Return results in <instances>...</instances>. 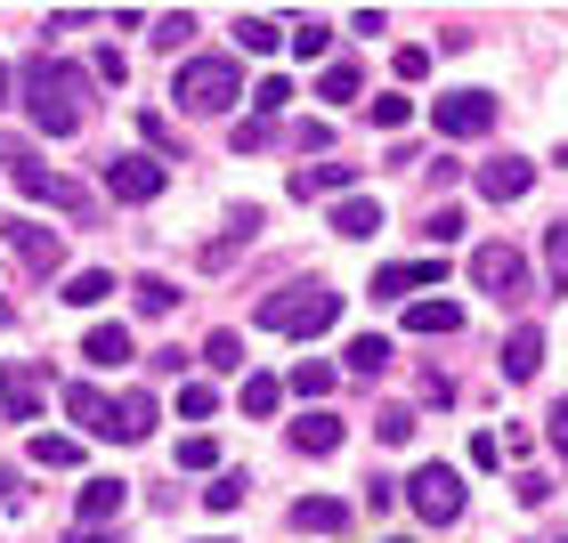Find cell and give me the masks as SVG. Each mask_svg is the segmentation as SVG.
<instances>
[{"mask_svg":"<svg viewBox=\"0 0 568 543\" xmlns=\"http://www.w3.org/2000/svg\"><path fill=\"white\" fill-rule=\"evenodd\" d=\"M65 413H73V422H90V438H114V398L90 390V381H65Z\"/></svg>","mask_w":568,"mask_h":543,"instance_id":"obj_12","label":"cell"},{"mask_svg":"<svg viewBox=\"0 0 568 543\" xmlns=\"http://www.w3.org/2000/svg\"><path fill=\"white\" fill-rule=\"evenodd\" d=\"M82 357H90V366H131V325H90Z\"/></svg>","mask_w":568,"mask_h":543,"instance_id":"obj_20","label":"cell"},{"mask_svg":"<svg viewBox=\"0 0 568 543\" xmlns=\"http://www.w3.org/2000/svg\"><path fill=\"white\" fill-rule=\"evenodd\" d=\"M333 227H342V236H349V244H366V236H374V227H382V212H374V203H366V195H349V203H342V212H333Z\"/></svg>","mask_w":568,"mask_h":543,"instance_id":"obj_24","label":"cell"},{"mask_svg":"<svg viewBox=\"0 0 568 543\" xmlns=\"http://www.w3.org/2000/svg\"><path fill=\"white\" fill-rule=\"evenodd\" d=\"M382 366H390V341H374V332H357V341H349V373H382Z\"/></svg>","mask_w":568,"mask_h":543,"instance_id":"obj_29","label":"cell"},{"mask_svg":"<svg viewBox=\"0 0 568 543\" xmlns=\"http://www.w3.org/2000/svg\"><path fill=\"white\" fill-rule=\"evenodd\" d=\"M349 178H357V163H301V171H293V195L317 203V195H333V187H349Z\"/></svg>","mask_w":568,"mask_h":543,"instance_id":"obj_16","label":"cell"},{"mask_svg":"<svg viewBox=\"0 0 568 543\" xmlns=\"http://www.w3.org/2000/svg\"><path fill=\"white\" fill-rule=\"evenodd\" d=\"M106 293H114V276H106V268H82V276H65V293H58V300H65V308H98Z\"/></svg>","mask_w":568,"mask_h":543,"instance_id":"obj_22","label":"cell"},{"mask_svg":"<svg viewBox=\"0 0 568 543\" xmlns=\"http://www.w3.org/2000/svg\"><path fill=\"white\" fill-rule=\"evenodd\" d=\"M293 390H301V398H333V366H325V357H308V366H293Z\"/></svg>","mask_w":568,"mask_h":543,"instance_id":"obj_34","label":"cell"},{"mask_svg":"<svg viewBox=\"0 0 568 543\" xmlns=\"http://www.w3.org/2000/svg\"><path fill=\"white\" fill-rule=\"evenodd\" d=\"M317 98H325V106H342V98H357V65H349V58L317 65Z\"/></svg>","mask_w":568,"mask_h":543,"instance_id":"obj_26","label":"cell"},{"mask_svg":"<svg viewBox=\"0 0 568 543\" xmlns=\"http://www.w3.org/2000/svg\"><path fill=\"white\" fill-rule=\"evenodd\" d=\"M552 447H560V454H568V398H560V406H552Z\"/></svg>","mask_w":568,"mask_h":543,"instance_id":"obj_44","label":"cell"},{"mask_svg":"<svg viewBox=\"0 0 568 543\" xmlns=\"http://www.w3.org/2000/svg\"><path fill=\"white\" fill-rule=\"evenodd\" d=\"M122 503H131V486H122V479H90L82 486V527H106Z\"/></svg>","mask_w":568,"mask_h":543,"instance_id":"obj_18","label":"cell"},{"mask_svg":"<svg viewBox=\"0 0 568 543\" xmlns=\"http://www.w3.org/2000/svg\"><path fill=\"white\" fill-rule=\"evenodd\" d=\"M471 284H479L487 300L520 308V300L536 293V276H528V252H520V244H479V252H471Z\"/></svg>","mask_w":568,"mask_h":543,"instance_id":"obj_5","label":"cell"},{"mask_svg":"<svg viewBox=\"0 0 568 543\" xmlns=\"http://www.w3.org/2000/svg\"><path fill=\"white\" fill-rule=\"evenodd\" d=\"M276 398H284V381H268V373H252V381H244V413H252V422H268Z\"/></svg>","mask_w":568,"mask_h":543,"instance_id":"obj_30","label":"cell"},{"mask_svg":"<svg viewBox=\"0 0 568 543\" xmlns=\"http://www.w3.org/2000/svg\"><path fill=\"white\" fill-rule=\"evenodd\" d=\"M423 236H430V244H455V236H463V212H430Z\"/></svg>","mask_w":568,"mask_h":543,"instance_id":"obj_40","label":"cell"},{"mask_svg":"<svg viewBox=\"0 0 568 543\" xmlns=\"http://www.w3.org/2000/svg\"><path fill=\"white\" fill-rule=\"evenodd\" d=\"M17 90H24L33 131H49V139H73L90 122V73L65 65V58H33V65L17 73Z\"/></svg>","mask_w":568,"mask_h":543,"instance_id":"obj_1","label":"cell"},{"mask_svg":"<svg viewBox=\"0 0 568 543\" xmlns=\"http://www.w3.org/2000/svg\"><path fill=\"white\" fill-rule=\"evenodd\" d=\"M33 462H41V471H73V462H82V438L41 430V438H33Z\"/></svg>","mask_w":568,"mask_h":543,"instance_id":"obj_23","label":"cell"},{"mask_svg":"<svg viewBox=\"0 0 568 543\" xmlns=\"http://www.w3.org/2000/svg\"><path fill=\"white\" fill-rule=\"evenodd\" d=\"M293 447H301V454H333V447H342V422H333L325 406L301 413V422H293Z\"/></svg>","mask_w":568,"mask_h":543,"instance_id":"obj_21","label":"cell"},{"mask_svg":"<svg viewBox=\"0 0 568 543\" xmlns=\"http://www.w3.org/2000/svg\"><path fill=\"white\" fill-rule=\"evenodd\" d=\"M0 163H9V178H17L24 195L58 203L65 219H82V227L98 219V203H90V187H73V178H58V171H41V163H33V146H24V139H0Z\"/></svg>","mask_w":568,"mask_h":543,"instance_id":"obj_4","label":"cell"},{"mask_svg":"<svg viewBox=\"0 0 568 543\" xmlns=\"http://www.w3.org/2000/svg\"><path fill=\"white\" fill-rule=\"evenodd\" d=\"M406 114H415V98H374V131H406Z\"/></svg>","mask_w":568,"mask_h":543,"instance_id":"obj_38","label":"cell"},{"mask_svg":"<svg viewBox=\"0 0 568 543\" xmlns=\"http://www.w3.org/2000/svg\"><path fill=\"white\" fill-rule=\"evenodd\" d=\"M342 317V293L333 284H284V293L261 300V332H284V341H317Z\"/></svg>","mask_w":568,"mask_h":543,"instance_id":"obj_2","label":"cell"},{"mask_svg":"<svg viewBox=\"0 0 568 543\" xmlns=\"http://www.w3.org/2000/svg\"><path fill=\"white\" fill-rule=\"evenodd\" d=\"M9 90H17V73H9V65H0V98H9Z\"/></svg>","mask_w":568,"mask_h":543,"instance_id":"obj_46","label":"cell"},{"mask_svg":"<svg viewBox=\"0 0 568 543\" xmlns=\"http://www.w3.org/2000/svg\"><path fill=\"white\" fill-rule=\"evenodd\" d=\"M447 268L438 260H398V268H374V300H398V293H415V284H438Z\"/></svg>","mask_w":568,"mask_h":543,"instance_id":"obj_15","label":"cell"},{"mask_svg":"<svg viewBox=\"0 0 568 543\" xmlns=\"http://www.w3.org/2000/svg\"><path fill=\"white\" fill-rule=\"evenodd\" d=\"M284 106H293V82H276V73H268V82H261V122L284 114Z\"/></svg>","mask_w":568,"mask_h":543,"instance_id":"obj_41","label":"cell"},{"mask_svg":"<svg viewBox=\"0 0 568 543\" xmlns=\"http://www.w3.org/2000/svg\"><path fill=\"white\" fill-rule=\"evenodd\" d=\"M236 98H244V65L236 58H187L179 65V106L195 114H236Z\"/></svg>","mask_w":568,"mask_h":543,"instance_id":"obj_3","label":"cell"},{"mask_svg":"<svg viewBox=\"0 0 568 543\" xmlns=\"http://www.w3.org/2000/svg\"><path fill=\"white\" fill-rule=\"evenodd\" d=\"M236 41L252 49V58H268V49L284 41V24H276V17H236Z\"/></svg>","mask_w":568,"mask_h":543,"instance_id":"obj_27","label":"cell"},{"mask_svg":"<svg viewBox=\"0 0 568 543\" xmlns=\"http://www.w3.org/2000/svg\"><path fill=\"white\" fill-rule=\"evenodd\" d=\"M203 543H227V535H203Z\"/></svg>","mask_w":568,"mask_h":543,"instance_id":"obj_47","label":"cell"},{"mask_svg":"<svg viewBox=\"0 0 568 543\" xmlns=\"http://www.w3.org/2000/svg\"><path fill=\"white\" fill-rule=\"evenodd\" d=\"M390 543H406V535H390Z\"/></svg>","mask_w":568,"mask_h":543,"instance_id":"obj_48","label":"cell"},{"mask_svg":"<svg viewBox=\"0 0 568 543\" xmlns=\"http://www.w3.org/2000/svg\"><path fill=\"white\" fill-rule=\"evenodd\" d=\"M536 373H545V332L520 325V332L504 341V381H536Z\"/></svg>","mask_w":568,"mask_h":543,"instance_id":"obj_13","label":"cell"},{"mask_svg":"<svg viewBox=\"0 0 568 543\" xmlns=\"http://www.w3.org/2000/svg\"><path fill=\"white\" fill-rule=\"evenodd\" d=\"M406 503H415L423 527H455L463 520V479L447 471V462H423V471L406 479Z\"/></svg>","mask_w":568,"mask_h":543,"instance_id":"obj_6","label":"cell"},{"mask_svg":"<svg viewBox=\"0 0 568 543\" xmlns=\"http://www.w3.org/2000/svg\"><path fill=\"white\" fill-rule=\"evenodd\" d=\"M9 252H17V260H24V268H33V276H49V268H58V260H65V244H58V227H33V219H9Z\"/></svg>","mask_w":568,"mask_h":543,"instance_id":"obj_9","label":"cell"},{"mask_svg":"<svg viewBox=\"0 0 568 543\" xmlns=\"http://www.w3.org/2000/svg\"><path fill=\"white\" fill-rule=\"evenodd\" d=\"M106 187H114L122 203H154V195H163V163H146V154H114V163H106Z\"/></svg>","mask_w":568,"mask_h":543,"instance_id":"obj_8","label":"cell"},{"mask_svg":"<svg viewBox=\"0 0 568 543\" xmlns=\"http://www.w3.org/2000/svg\"><path fill=\"white\" fill-rule=\"evenodd\" d=\"M187 33H195V17H163V24H154V41H163V49H179Z\"/></svg>","mask_w":568,"mask_h":543,"instance_id":"obj_43","label":"cell"},{"mask_svg":"<svg viewBox=\"0 0 568 543\" xmlns=\"http://www.w3.org/2000/svg\"><path fill=\"white\" fill-rule=\"evenodd\" d=\"M406 332H423V341L463 332V308H455V300H415V308H406Z\"/></svg>","mask_w":568,"mask_h":543,"instance_id":"obj_19","label":"cell"},{"mask_svg":"<svg viewBox=\"0 0 568 543\" xmlns=\"http://www.w3.org/2000/svg\"><path fill=\"white\" fill-rule=\"evenodd\" d=\"M154 430V398L131 390V398H114V447H139V438Z\"/></svg>","mask_w":568,"mask_h":543,"instance_id":"obj_17","label":"cell"},{"mask_svg":"<svg viewBox=\"0 0 568 543\" xmlns=\"http://www.w3.org/2000/svg\"><path fill=\"white\" fill-rule=\"evenodd\" d=\"M203 503H212V511H236V503H244V471H220L212 486H203Z\"/></svg>","mask_w":568,"mask_h":543,"instance_id":"obj_35","label":"cell"},{"mask_svg":"<svg viewBox=\"0 0 568 543\" xmlns=\"http://www.w3.org/2000/svg\"><path fill=\"white\" fill-rule=\"evenodd\" d=\"M41 390H49V373H41V366H17L9 381H0V413H9V422H33V413H41Z\"/></svg>","mask_w":568,"mask_h":543,"instance_id":"obj_11","label":"cell"},{"mask_svg":"<svg viewBox=\"0 0 568 543\" xmlns=\"http://www.w3.org/2000/svg\"><path fill=\"white\" fill-rule=\"evenodd\" d=\"M139 139H146V146H163V154H179V131H171L163 114H139Z\"/></svg>","mask_w":568,"mask_h":543,"instance_id":"obj_39","label":"cell"},{"mask_svg":"<svg viewBox=\"0 0 568 543\" xmlns=\"http://www.w3.org/2000/svg\"><path fill=\"white\" fill-rule=\"evenodd\" d=\"M203 366H212V373H236V366H244V341H236V332H212V341H203Z\"/></svg>","mask_w":568,"mask_h":543,"instance_id":"obj_32","label":"cell"},{"mask_svg":"<svg viewBox=\"0 0 568 543\" xmlns=\"http://www.w3.org/2000/svg\"><path fill=\"white\" fill-rule=\"evenodd\" d=\"M179 471H220V447L203 430H187V438H179Z\"/></svg>","mask_w":568,"mask_h":543,"instance_id":"obj_31","label":"cell"},{"mask_svg":"<svg viewBox=\"0 0 568 543\" xmlns=\"http://www.w3.org/2000/svg\"><path fill=\"white\" fill-rule=\"evenodd\" d=\"M545 260H552V293H568V219L545 236Z\"/></svg>","mask_w":568,"mask_h":543,"instance_id":"obj_36","label":"cell"},{"mask_svg":"<svg viewBox=\"0 0 568 543\" xmlns=\"http://www.w3.org/2000/svg\"><path fill=\"white\" fill-rule=\"evenodd\" d=\"M438 131H447V139H487V131H496V90H455V98H438Z\"/></svg>","mask_w":568,"mask_h":543,"instance_id":"obj_7","label":"cell"},{"mask_svg":"<svg viewBox=\"0 0 568 543\" xmlns=\"http://www.w3.org/2000/svg\"><path fill=\"white\" fill-rule=\"evenodd\" d=\"M179 413H187V422H212V413H220V390H212V381H187V390H179Z\"/></svg>","mask_w":568,"mask_h":543,"instance_id":"obj_33","label":"cell"},{"mask_svg":"<svg viewBox=\"0 0 568 543\" xmlns=\"http://www.w3.org/2000/svg\"><path fill=\"white\" fill-rule=\"evenodd\" d=\"M536 187V163H520V154H504V163H479V195L487 203H520Z\"/></svg>","mask_w":568,"mask_h":543,"instance_id":"obj_10","label":"cell"},{"mask_svg":"<svg viewBox=\"0 0 568 543\" xmlns=\"http://www.w3.org/2000/svg\"><path fill=\"white\" fill-rule=\"evenodd\" d=\"M374 438H382V447H406V438H415V406H382L374 413Z\"/></svg>","mask_w":568,"mask_h":543,"instance_id":"obj_28","label":"cell"},{"mask_svg":"<svg viewBox=\"0 0 568 543\" xmlns=\"http://www.w3.org/2000/svg\"><path fill=\"white\" fill-rule=\"evenodd\" d=\"M131 293H139V317H171V308H179V284L171 276H139Z\"/></svg>","mask_w":568,"mask_h":543,"instance_id":"obj_25","label":"cell"},{"mask_svg":"<svg viewBox=\"0 0 568 543\" xmlns=\"http://www.w3.org/2000/svg\"><path fill=\"white\" fill-rule=\"evenodd\" d=\"M293 527H301V535H342V527H349V503H333V495H301V503H293Z\"/></svg>","mask_w":568,"mask_h":543,"instance_id":"obj_14","label":"cell"},{"mask_svg":"<svg viewBox=\"0 0 568 543\" xmlns=\"http://www.w3.org/2000/svg\"><path fill=\"white\" fill-rule=\"evenodd\" d=\"M261 146H276L268 122H236V154H261Z\"/></svg>","mask_w":568,"mask_h":543,"instance_id":"obj_42","label":"cell"},{"mask_svg":"<svg viewBox=\"0 0 568 543\" xmlns=\"http://www.w3.org/2000/svg\"><path fill=\"white\" fill-rule=\"evenodd\" d=\"M284 41H293V58H317V65H325V41H333V33H325V24H293Z\"/></svg>","mask_w":568,"mask_h":543,"instance_id":"obj_37","label":"cell"},{"mask_svg":"<svg viewBox=\"0 0 568 543\" xmlns=\"http://www.w3.org/2000/svg\"><path fill=\"white\" fill-rule=\"evenodd\" d=\"M73 543H114L106 527H73Z\"/></svg>","mask_w":568,"mask_h":543,"instance_id":"obj_45","label":"cell"}]
</instances>
